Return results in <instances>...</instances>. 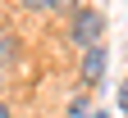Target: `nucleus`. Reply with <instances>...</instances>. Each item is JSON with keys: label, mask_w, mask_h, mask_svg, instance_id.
<instances>
[{"label": "nucleus", "mask_w": 128, "mask_h": 118, "mask_svg": "<svg viewBox=\"0 0 128 118\" xmlns=\"http://www.w3.org/2000/svg\"><path fill=\"white\" fill-rule=\"evenodd\" d=\"M101 37H105L101 9H78V14H73V27H69V41L87 50V45H101Z\"/></svg>", "instance_id": "obj_1"}, {"label": "nucleus", "mask_w": 128, "mask_h": 118, "mask_svg": "<svg viewBox=\"0 0 128 118\" xmlns=\"http://www.w3.org/2000/svg\"><path fill=\"white\" fill-rule=\"evenodd\" d=\"M105 64H110L105 45H87V50H82V64H78V73H82V82H87V86H96V82L105 77Z\"/></svg>", "instance_id": "obj_2"}, {"label": "nucleus", "mask_w": 128, "mask_h": 118, "mask_svg": "<svg viewBox=\"0 0 128 118\" xmlns=\"http://www.w3.org/2000/svg\"><path fill=\"white\" fill-rule=\"evenodd\" d=\"M69 118H92V105H87V100H82V95H78V100H73V105H69Z\"/></svg>", "instance_id": "obj_3"}, {"label": "nucleus", "mask_w": 128, "mask_h": 118, "mask_svg": "<svg viewBox=\"0 0 128 118\" xmlns=\"http://www.w3.org/2000/svg\"><path fill=\"white\" fill-rule=\"evenodd\" d=\"M23 5H28V9H60L64 0H23Z\"/></svg>", "instance_id": "obj_4"}, {"label": "nucleus", "mask_w": 128, "mask_h": 118, "mask_svg": "<svg viewBox=\"0 0 128 118\" xmlns=\"http://www.w3.org/2000/svg\"><path fill=\"white\" fill-rule=\"evenodd\" d=\"M0 59H14V41L9 37H0Z\"/></svg>", "instance_id": "obj_5"}, {"label": "nucleus", "mask_w": 128, "mask_h": 118, "mask_svg": "<svg viewBox=\"0 0 128 118\" xmlns=\"http://www.w3.org/2000/svg\"><path fill=\"white\" fill-rule=\"evenodd\" d=\"M119 109H124V114H128V77H124V82H119Z\"/></svg>", "instance_id": "obj_6"}, {"label": "nucleus", "mask_w": 128, "mask_h": 118, "mask_svg": "<svg viewBox=\"0 0 128 118\" xmlns=\"http://www.w3.org/2000/svg\"><path fill=\"white\" fill-rule=\"evenodd\" d=\"M0 118H9V109H5V105H0Z\"/></svg>", "instance_id": "obj_7"}, {"label": "nucleus", "mask_w": 128, "mask_h": 118, "mask_svg": "<svg viewBox=\"0 0 128 118\" xmlns=\"http://www.w3.org/2000/svg\"><path fill=\"white\" fill-rule=\"evenodd\" d=\"M92 118H110V114H105V109H101V114H92Z\"/></svg>", "instance_id": "obj_8"}]
</instances>
